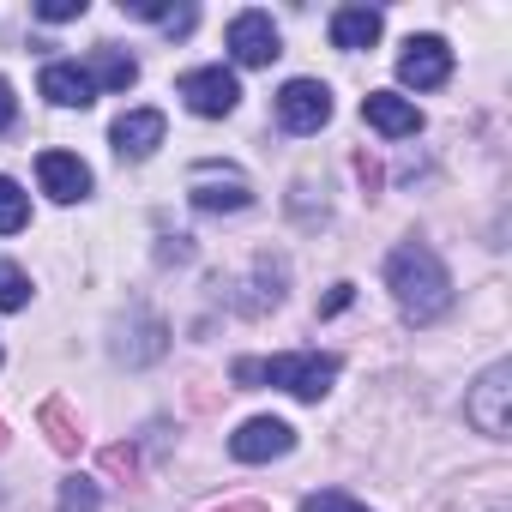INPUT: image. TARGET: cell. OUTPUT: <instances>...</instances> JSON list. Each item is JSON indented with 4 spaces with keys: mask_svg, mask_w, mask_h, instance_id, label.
Segmentation results:
<instances>
[{
    "mask_svg": "<svg viewBox=\"0 0 512 512\" xmlns=\"http://www.w3.org/2000/svg\"><path fill=\"white\" fill-rule=\"evenodd\" d=\"M386 290H392V302L404 308V320H416V326H428V320H440V314L452 308V272L440 266V253L422 247V241L392 247V260H386Z\"/></svg>",
    "mask_w": 512,
    "mask_h": 512,
    "instance_id": "cell-1",
    "label": "cell"
},
{
    "mask_svg": "<svg viewBox=\"0 0 512 512\" xmlns=\"http://www.w3.org/2000/svg\"><path fill=\"white\" fill-rule=\"evenodd\" d=\"M235 380L241 386L266 380V386H278V392H290L302 404H320L332 392V380H338V356L308 350V356H272V362H235Z\"/></svg>",
    "mask_w": 512,
    "mask_h": 512,
    "instance_id": "cell-2",
    "label": "cell"
},
{
    "mask_svg": "<svg viewBox=\"0 0 512 512\" xmlns=\"http://www.w3.org/2000/svg\"><path fill=\"white\" fill-rule=\"evenodd\" d=\"M181 103L193 109V115H205V121H217V115H229L235 103H241V85H235V73L229 67H193V73H181Z\"/></svg>",
    "mask_w": 512,
    "mask_h": 512,
    "instance_id": "cell-3",
    "label": "cell"
},
{
    "mask_svg": "<svg viewBox=\"0 0 512 512\" xmlns=\"http://www.w3.org/2000/svg\"><path fill=\"white\" fill-rule=\"evenodd\" d=\"M506 398H512V368H506V362H494V368L470 386V398H464L470 428H476V434H488V440H500V434H506Z\"/></svg>",
    "mask_w": 512,
    "mask_h": 512,
    "instance_id": "cell-4",
    "label": "cell"
},
{
    "mask_svg": "<svg viewBox=\"0 0 512 512\" xmlns=\"http://www.w3.org/2000/svg\"><path fill=\"white\" fill-rule=\"evenodd\" d=\"M278 121H284L290 133H320V127L332 121V91H326L320 79H290V85L278 91Z\"/></svg>",
    "mask_w": 512,
    "mask_h": 512,
    "instance_id": "cell-5",
    "label": "cell"
},
{
    "mask_svg": "<svg viewBox=\"0 0 512 512\" xmlns=\"http://www.w3.org/2000/svg\"><path fill=\"white\" fill-rule=\"evenodd\" d=\"M229 55H235L241 67H272V61L284 55L272 13H235V19H229Z\"/></svg>",
    "mask_w": 512,
    "mask_h": 512,
    "instance_id": "cell-6",
    "label": "cell"
},
{
    "mask_svg": "<svg viewBox=\"0 0 512 512\" xmlns=\"http://www.w3.org/2000/svg\"><path fill=\"white\" fill-rule=\"evenodd\" d=\"M290 446H296V428H290V422H278V416H253V422H241V428L229 434V452H235L241 464L284 458Z\"/></svg>",
    "mask_w": 512,
    "mask_h": 512,
    "instance_id": "cell-7",
    "label": "cell"
},
{
    "mask_svg": "<svg viewBox=\"0 0 512 512\" xmlns=\"http://www.w3.org/2000/svg\"><path fill=\"white\" fill-rule=\"evenodd\" d=\"M187 193H193L199 211H241V205H253V187L235 169H217V163H199L193 181H187Z\"/></svg>",
    "mask_w": 512,
    "mask_h": 512,
    "instance_id": "cell-8",
    "label": "cell"
},
{
    "mask_svg": "<svg viewBox=\"0 0 512 512\" xmlns=\"http://www.w3.org/2000/svg\"><path fill=\"white\" fill-rule=\"evenodd\" d=\"M446 73H452V49L440 37H410L404 43V55H398V79L404 85L434 91V85H446Z\"/></svg>",
    "mask_w": 512,
    "mask_h": 512,
    "instance_id": "cell-9",
    "label": "cell"
},
{
    "mask_svg": "<svg viewBox=\"0 0 512 512\" xmlns=\"http://www.w3.org/2000/svg\"><path fill=\"white\" fill-rule=\"evenodd\" d=\"M362 121L374 133H386V139H416L422 133V109L410 97H398V91H368L362 97Z\"/></svg>",
    "mask_w": 512,
    "mask_h": 512,
    "instance_id": "cell-10",
    "label": "cell"
},
{
    "mask_svg": "<svg viewBox=\"0 0 512 512\" xmlns=\"http://www.w3.org/2000/svg\"><path fill=\"white\" fill-rule=\"evenodd\" d=\"M37 181H43V193L61 199V205H73V199L91 193V169H85L73 151H43V157H37Z\"/></svg>",
    "mask_w": 512,
    "mask_h": 512,
    "instance_id": "cell-11",
    "label": "cell"
},
{
    "mask_svg": "<svg viewBox=\"0 0 512 512\" xmlns=\"http://www.w3.org/2000/svg\"><path fill=\"white\" fill-rule=\"evenodd\" d=\"M43 97H49L55 109H91V103H97V85L85 79L79 61H49V67H43Z\"/></svg>",
    "mask_w": 512,
    "mask_h": 512,
    "instance_id": "cell-12",
    "label": "cell"
},
{
    "mask_svg": "<svg viewBox=\"0 0 512 512\" xmlns=\"http://www.w3.org/2000/svg\"><path fill=\"white\" fill-rule=\"evenodd\" d=\"M109 139H115L121 157L139 163V157H151V151L163 145V115H157V109H127V115L109 127Z\"/></svg>",
    "mask_w": 512,
    "mask_h": 512,
    "instance_id": "cell-13",
    "label": "cell"
},
{
    "mask_svg": "<svg viewBox=\"0 0 512 512\" xmlns=\"http://www.w3.org/2000/svg\"><path fill=\"white\" fill-rule=\"evenodd\" d=\"M380 25H386V19H380L374 7H338V13H332V49H350V55H356V49H374V43H380Z\"/></svg>",
    "mask_w": 512,
    "mask_h": 512,
    "instance_id": "cell-14",
    "label": "cell"
},
{
    "mask_svg": "<svg viewBox=\"0 0 512 512\" xmlns=\"http://www.w3.org/2000/svg\"><path fill=\"white\" fill-rule=\"evenodd\" d=\"M85 79H91L97 91H127V85L139 79V61L121 55V49H97V61L85 67Z\"/></svg>",
    "mask_w": 512,
    "mask_h": 512,
    "instance_id": "cell-15",
    "label": "cell"
},
{
    "mask_svg": "<svg viewBox=\"0 0 512 512\" xmlns=\"http://www.w3.org/2000/svg\"><path fill=\"white\" fill-rule=\"evenodd\" d=\"M25 223H31V193L13 175H0V235H19Z\"/></svg>",
    "mask_w": 512,
    "mask_h": 512,
    "instance_id": "cell-16",
    "label": "cell"
},
{
    "mask_svg": "<svg viewBox=\"0 0 512 512\" xmlns=\"http://www.w3.org/2000/svg\"><path fill=\"white\" fill-rule=\"evenodd\" d=\"M25 302H31V278L13 260H0V314H19Z\"/></svg>",
    "mask_w": 512,
    "mask_h": 512,
    "instance_id": "cell-17",
    "label": "cell"
},
{
    "mask_svg": "<svg viewBox=\"0 0 512 512\" xmlns=\"http://www.w3.org/2000/svg\"><path fill=\"white\" fill-rule=\"evenodd\" d=\"M97 500H103V494H97L91 476H67V482H61V512H97Z\"/></svg>",
    "mask_w": 512,
    "mask_h": 512,
    "instance_id": "cell-18",
    "label": "cell"
},
{
    "mask_svg": "<svg viewBox=\"0 0 512 512\" xmlns=\"http://www.w3.org/2000/svg\"><path fill=\"white\" fill-rule=\"evenodd\" d=\"M302 512H368V506L356 494H344V488H320V494L302 500Z\"/></svg>",
    "mask_w": 512,
    "mask_h": 512,
    "instance_id": "cell-19",
    "label": "cell"
},
{
    "mask_svg": "<svg viewBox=\"0 0 512 512\" xmlns=\"http://www.w3.org/2000/svg\"><path fill=\"white\" fill-rule=\"evenodd\" d=\"M79 13H85V0H43V7H37V19H49V25H67Z\"/></svg>",
    "mask_w": 512,
    "mask_h": 512,
    "instance_id": "cell-20",
    "label": "cell"
},
{
    "mask_svg": "<svg viewBox=\"0 0 512 512\" xmlns=\"http://www.w3.org/2000/svg\"><path fill=\"white\" fill-rule=\"evenodd\" d=\"M13 115H19V97H13L7 79H0V127H13Z\"/></svg>",
    "mask_w": 512,
    "mask_h": 512,
    "instance_id": "cell-21",
    "label": "cell"
},
{
    "mask_svg": "<svg viewBox=\"0 0 512 512\" xmlns=\"http://www.w3.org/2000/svg\"><path fill=\"white\" fill-rule=\"evenodd\" d=\"M350 296H356V290H350V284H338V290L320 302V314H344V308H350Z\"/></svg>",
    "mask_w": 512,
    "mask_h": 512,
    "instance_id": "cell-22",
    "label": "cell"
},
{
    "mask_svg": "<svg viewBox=\"0 0 512 512\" xmlns=\"http://www.w3.org/2000/svg\"><path fill=\"white\" fill-rule=\"evenodd\" d=\"M0 446H7V428H0Z\"/></svg>",
    "mask_w": 512,
    "mask_h": 512,
    "instance_id": "cell-23",
    "label": "cell"
}]
</instances>
